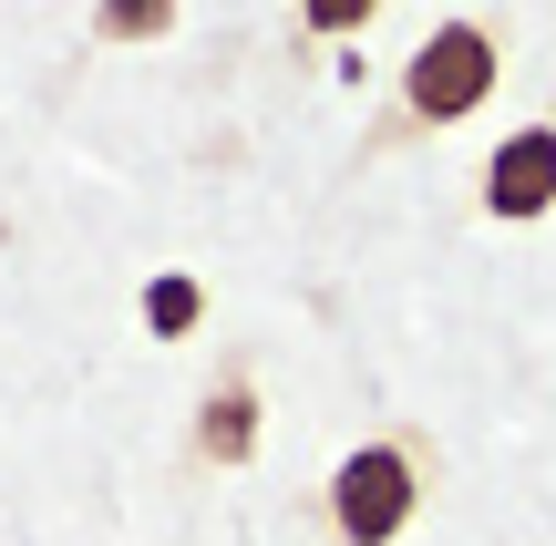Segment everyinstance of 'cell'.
I'll return each instance as SVG.
<instances>
[{"mask_svg": "<svg viewBox=\"0 0 556 546\" xmlns=\"http://www.w3.org/2000/svg\"><path fill=\"white\" fill-rule=\"evenodd\" d=\"M422 516V444L413 433H371L340 454L330 474V546H392Z\"/></svg>", "mask_w": 556, "mask_h": 546, "instance_id": "obj_1", "label": "cell"}, {"mask_svg": "<svg viewBox=\"0 0 556 546\" xmlns=\"http://www.w3.org/2000/svg\"><path fill=\"white\" fill-rule=\"evenodd\" d=\"M505 52L484 21H433L422 31V52L402 62V135H433V124H464L484 93H495Z\"/></svg>", "mask_w": 556, "mask_h": 546, "instance_id": "obj_2", "label": "cell"}, {"mask_svg": "<svg viewBox=\"0 0 556 546\" xmlns=\"http://www.w3.org/2000/svg\"><path fill=\"white\" fill-rule=\"evenodd\" d=\"M546 206H556V124H526V135H505L495 165H484V217L536 227Z\"/></svg>", "mask_w": 556, "mask_h": 546, "instance_id": "obj_3", "label": "cell"}, {"mask_svg": "<svg viewBox=\"0 0 556 546\" xmlns=\"http://www.w3.org/2000/svg\"><path fill=\"white\" fill-rule=\"evenodd\" d=\"M258 454V382H217L197 403V465H248Z\"/></svg>", "mask_w": 556, "mask_h": 546, "instance_id": "obj_4", "label": "cell"}, {"mask_svg": "<svg viewBox=\"0 0 556 546\" xmlns=\"http://www.w3.org/2000/svg\"><path fill=\"white\" fill-rule=\"evenodd\" d=\"M93 31L103 41H165V31H176V0H103Z\"/></svg>", "mask_w": 556, "mask_h": 546, "instance_id": "obj_5", "label": "cell"}, {"mask_svg": "<svg viewBox=\"0 0 556 546\" xmlns=\"http://www.w3.org/2000/svg\"><path fill=\"white\" fill-rule=\"evenodd\" d=\"M197 279H155V289H144V320H155V341H186V330H197Z\"/></svg>", "mask_w": 556, "mask_h": 546, "instance_id": "obj_6", "label": "cell"}, {"mask_svg": "<svg viewBox=\"0 0 556 546\" xmlns=\"http://www.w3.org/2000/svg\"><path fill=\"white\" fill-rule=\"evenodd\" d=\"M381 0H299V31H319V41H340V31H361Z\"/></svg>", "mask_w": 556, "mask_h": 546, "instance_id": "obj_7", "label": "cell"}]
</instances>
